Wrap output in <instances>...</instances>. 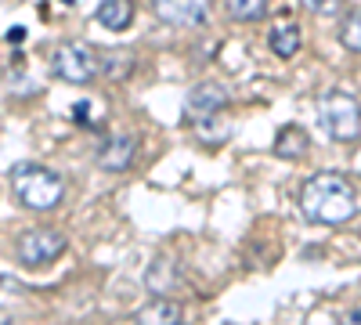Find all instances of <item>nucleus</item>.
Listing matches in <instances>:
<instances>
[{
  "instance_id": "a211bd4d",
  "label": "nucleus",
  "mask_w": 361,
  "mask_h": 325,
  "mask_svg": "<svg viewBox=\"0 0 361 325\" xmlns=\"http://www.w3.org/2000/svg\"><path fill=\"white\" fill-rule=\"evenodd\" d=\"M300 8H307L311 15H336L340 0H300Z\"/></svg>"
},
{
  "instance_id": "9b49d317",
  "label": "nucleus",
  "mask_w": 361,
  "mask_h": 325,
  "mask_svg": "<svg viewBox=\"0 0 361 325\" xmlns=\"http://www.w3.org/2000/svg\"><path fill=\"white\" fill-rule=\"evenodd\" d=\"M134 325H180V304H173L166 297H156L152 304H145L134 314Z\"/></svg>"
},
{
  "instance_id": "7ed1b4c3",
  "label": "nucleus",
  "mask_w": 361,
  "mask_h": 325,
  "mask_svg": "<svg viewBox=\"0 0 361 325\" xmlns=\"http://www.w3.org/2000/svg\"><path fill=\"white\" fill-rule=\"evenodd\" d=\"M318 123L333 141H357V134H361V102L347 91H325L318 98Z\"/></svg>"
},
{
  "instance_id": "0eeeda50",
  "label": "nucleus",
  "mask_w": 361,
  "mask_h": 325,
  "mask_svg": "<svg viewBox=\"0 0 361 325\" xmlns=\"http://www.w3.org/2000/svg\"><path fill=\"white\" fill-rule=\"evenodd\" d=\"M152 11L166 25H202L209 15V0H152Z\"/></svg>"
},
{
  "instance_id": "6e6552de",
  "label": "nucleus",
  "mask_w": 361,
  "mask_h": 325,
  "mask_svg": "<svg viewBox=\"0 0 361 325\" xmlns=\"http://www.w3.org/2000/svg\"><path fill=\"white\" fill-rule=\"evenodd\" d=\"M134 152H137V137L134 134H112L98 149V166L109 170V173H119V170L130 166Z\"/></svg>"
},
{
  "instance_id": "39448f33",
  "label": "nucleus",
  "mask_w": 361,
  "mask_h": 325,
  "mask_svg": "<svg viewBox=\"0 0 361 325\" xmlns=\"http://www.w3.org/2000/svg\"><path fill=\"white\" fill-rule=\"evenodd\" d=\"M15 253L25 268H40V264H51L54 257L66 253V235L54 231V228H29L18 235Z\"/></svg>"
},
{
  "instance_id": "423d86ee",
  "label": "nucleus",
  "mask_w": 361,
  "mask_h": 325,
  "mask_svg": "<svg viewBox=\"0 0 361 325\" xmlns=\"http://www.w3.org/2000/svg\"><path fill=\"white\" fill-rule=\"evenodd\" d=\"M228 105V87L217 83V80H202L195 83L188 98H185V120L195 127V123H206L214 120V116H221V109Z\"/></svg>"
},
{
  "instance_id": "6ab92c4d",
  "label": "nucleus",
  "mask_w": 361,
  "mask_h": 325,
  "mask_svg": "<svg viewBox=\"0 0 361 325\" xmlns=\"http://www.w3.org/2000/svg\"><path fill=\"white\" fill-rule=\"evenodd\" d=\"M336 325H361V307H350V311H343Z\"/></svg>"
},
{
  "instance_id": "1a4fd4ad",
  "label": "nucleus",
  "mask_w": 361,
  "mask_h": 325,
  "mask_svg": "<svg viewBox=\"0 0 361 325\" xmlns=\"http://www.w3.org/2000/svg\"><path fill=\"white\" fill-rule=\"evenodd\" d=\"M145 286H148V293H156V297L177 289L180 286V264L173 257H156L145 271Z\"/></svg>"
},
{
  "instance_id": "f257e3e1",
  "label": "nucleus",
  "mask_w": 361,
  "mask_h": 325,
  "mask_svg": "<svg viewBox=\"0 0 361 325\" xmlns=\"http://www.w3.org/2000/svg\"><path fill=\"white\" fill-rule=\"evenodd\" d=\"M300 210H304V217H311L318 224H343L357 214L354 185L343 173L318 170L314 177L304 181V188H300Z\"/></svg>"
},
{
  "instance_id": "2eb2a0df",
  "label": "nucleus",
  "mask_w": 361,
  "mask_h": 325,
  "mask_svg": "<svg viewBox=\"0 0 361 325\" xmlns=\"http://www.w3.org/2000/svg\"><path fill=\"white\" fill-rule=\"evenodd\" d=\"M340 44H343L347 51L361 54V11L343 15V22H340Z\"/></svg>"
},
{
  "instance_id": "aec40b11",
  "label": "nucleus",
  "mask_w": 361,
  "mask_h": 325,
  "mask_svg": "<svg viewBox=\"0 0 361 325\" xmlns=\"http://www.w3.org/2000/svg\"><path fill=\"white\" fill-rule=\"evenodd\" d=\"M4 37H8V44H18V40H25V29H22V25H15V29H8Z\"/></svg>"
},
{
  "instance_id": "dca6fc26",
  "label": "nucleus",
  "mask_w": 361,
  "mask_h": 325,
  "mask_svg": "<svg viewBox=\"0 0 361 325\" xmlns=\"http://www.w3.org/2000/svg\"><path fill=\"white\" fill-rule=\"evenodd\" d=\"M195 134L206 141V145H221L228 134H231V123H217V116H214V120H206V123H195Z\"/></svg>"
},
{
  "instance_id": "9d476101",
  "label": "nucleus",
  "mask_w": 361,
  "mask_h": 325,
  "mask_svg": "<svg viewBox=\"0 0 361 325\" xmlns=\"http://www.w3.org/2000/svg\"><path fill=\"white\" fill-rule=\"evenodd\" d=\"M267 44H271V51H275L279 58H286V62H289V58L300 51V44H304V33H300V25H296V22L282 18V22L271 25Z\"/></svg>"
},
{
  "instance_id": "f8f14e48",
  "label": "nucleus",
  "mask_w": 361,
  "mask_h": 325,
  "mask_svg": "<svg viewBox=\"0 0 361 325\" xmlns=\"http://www.w3.org/2000/svg\"><path fill=\"white\" fill-rule=\"evenodd\" d=\"M94 18H98L105 29L119 33V29H127V25L134 22V0H102L98 11H94Z\"/></svg>"
},
{
  "instance_id": "ddd939ff",
  "label": "nucleus",
  "mask_w": 361,
  "mask_h": 325,
  "mask_svg": "<svg viewBox=\"0 0 361 325\" xmlns=\"http://www.w3.org/2000/svg\"><path fill=\"white\" fill-rule=\"evenodd\" d=\"M275 156L279 159H304L307 156V130L304 127H282L275 137Z\"/></svg>"
},
{
  "instance_id": "412c9836",
  "label": "nucleus",
  "mask_w": 361,
  "mask_h": 325,
  "mask_svg": "<svg viewBox=\"0 0 361 325\" xmlns=\"http://www.w3.org/2000/svg\"><path fill=\"white\" fill-rule=\"evenodd\" d=\"M62 4H73V0H62Z\"/></svg>"
},
{
  "instance_id": "20e7f679",
  "label": "nucleus",
  "mask_w": 361,
  "mask_h": 325,
  "mask_svg": "<svg viewBox=\"0 0 361 325\" xmlns=\"http://www.w3.org/2000/svg\"><path fill=\"white\" fill-rule=\"evenodd\" d=\"M51 69H54L58 80H66V83H90L102 73V58L94 54V47L73 40V44H58L54 47Z\"/></svg>"
},
{
  "instance_id": "4468645a",
  "label": "nucleus",
  "mask_w": 361,
  "mask_h": 325,
  "mask_svg": "<svg viewBox=\"0 0 361 325\" xmlns=\"http://www.w3.org/2000/svg\"><path fill=\"white\" fill-rule=\"evenodd\" d=\"M228 15L235 22H257L267 15V0H228Z\"/></svg>"
},
{
  "instance_id": "f03ea898",
  "label": "nucleus",
  "mask_w": 361,
  "mask_h": 325,
  "mask_svg": "<svg viewBox=\"0 0 361 325\" xmlns=\"http://www.w3.org/2000/svg\"><path fill=\"white\" fill-rule=\"evenodd\" d=\"M11 192L25 210H54L66 199V181L62 173H54L51 166L40 163H18L11 166Z\"/></svg>"
},
{
  "instance_id": "f3484780",
  "label": "nucleus",
  "mask_w": 361,
  "mask_h": 325,
  "mask_svg": "<svg viewBox=\"0 0 361 325\" xmlns=\"http://www.w3.org/2000/svg\"><path fill=\"white\" fill-rule=\"evenodd\" d=\"M73 123H80V127H94L98 123V116H94V102H76L73 105Z\"/></svg>"
}]
</instances>
